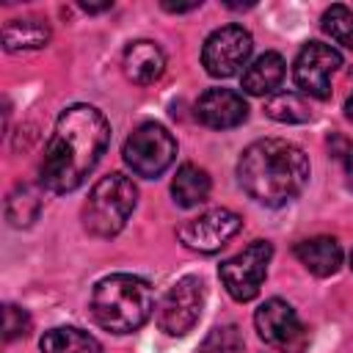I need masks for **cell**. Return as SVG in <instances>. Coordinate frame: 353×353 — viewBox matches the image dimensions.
<instances>
[{
	"label": "cell",
	"mask_w": 353,
	"mask_h": 353,
	"mask_svg": "<svg viewBox=\"0 0 353 353\" xmlns=\"http://www.w3.org/2000/svg\"><path fill=\"white\" fill-rule=\"evenodd\" d=\"M110 143V124L94 105L66 108L52 130L39 168L41 185L52 193H69L85 182Z\"/></svg>",
	"instance_id": "1"
},
{
	"label": "cell",
	"mask_w": 353,
	"mask_h": 353,
	"mask_svg": "<svg viewBox=\"0 0 353 353\" xmlns=\"http://www.w3.org/2000/svg\"><path fill=\"white\" fill-rule=\"evenodd\" d=\"M240 188L265 207L292 201L309 182V157L284 138H262L243 149L237 160Z\"/></svg>",
	"instance_id": "2"
},
{
	"label": "cell",
	"mask_w": 353,
	"mask_h": 353,
	"mask_svg": "<svg viewBox=\"0 0 353 353\" xmlns=\"http://www.w3.org/2000/svg\"><path fill=\"white\" fill-rule=\"evenodd\" d=\"M91 317L110 334H132L154 314V292L149 281L132 273H113L91 290Z\"/></svg>",
	"instance_id": "3"
},
{
	"label": "cell",
	"mask_w": 353,
	"mask_h": 353,
	"mask_svg": "<svg viewBox=\"0 0 353 353\" xmlns=\"http://www.w3.org/2000/svg\"><path fill=\"white\" fill-rule=\"evenodd\" d=\"M135 204H138L135 182L119 171L108 174L91 188L83 204V226L94 237H113L127 226Z\"/></svg>",
	"instance_id": "4"
},
{
	"label": "cell",
	"mask_w": 353,
	"mask_h": 353,
	"mask_svg": "<svg viewBox=\"0 0 353 353\" xmlns=\"http://www.w3.org/2000/svg\"><path fill=\"white\" fill-rule=\"evenodd\" d=\"M121 157H124L127 168L135 176L154 179V176H160L174 163V157H176V141H174V135L163 124L143 121V124H138L127 135L124 149H121Z\"/></svg>",
	"instance_id": "5"
},
{
	"label": "cell",
	"mask_w": 353,
	"mask_h": 353,
	"mask_svg": "<svg viewBox=\"0 0 353 353\" xmlns=\"http://www.w3.org/2000/svg\"><path fill=\"white\" fill-rule=\"evenodd\" d=\"M204 298H207V290L199 276L176 279L168 287V292L163 295V301L157 303L160 331H165L168 336H185L188 331H193L196 323L201 320Z\"/></svg>",
	"instance_id": "6"
},
{
	"label": "cell",
	"mask_w": 353,
	"mask_h": 353,
	"mask_svg": "<svg viewBox=\"0 0 353 353\" xmlns=\"http://www.w3.org/2000/svg\"><path fill=\"white\" fill-rule=\"evenodd\" d=\"M273 256V245L268 240H254L240 254L221 262L218 276L226 287V292L234 301H251L259 295V287L268 276V265Z\"/></svg>",
	"instance_id": "7"
},
{
	"label": "cell",
	"mask_w": 353,
	"mask_h": 353,
	"mask_svg": "<svg viewBox=\"0 0 353 353\" xmlns=\"http://www.w3.org/2000/svg\"><path fill=\"white\" fill-rule=\"evenodd\" d=\"M254 50V39L243 25H223L212 30L201 47V63L212 77H232L237 74Z\"/></svg>",
	"instance_id": "8"
},
{
	"label": "cell",
	"mask_w": 353,
	"mask_h": 353,
	"mask_svg": "<svg viewBox=\"0 0 353 353\" xmlns=\"http://www.w3.org/2000/svg\"><path fill=\"white\" fill-rule=\"evenodd\" d=\"M342 66V55L323 41H306L301 47V52L295 55V66H292V77L295 85L314 97V99H328L331 97V77L339 72Z\"/></svg>",
	"instance_id": "9"
},
{
	"label": "cell",
	"mask_w": 353,
	"mask_h": 353,
	"mask_svg": "<svg viewBox=\"0 0 353 353\" xmlns=\"http://www.w3.org/2000/svg\"><path fill=\"white\" fill-rule=\"evenodd\" d=\"M254 325H256V334L268 345H273L284 353H301L306 345V328H303L298 312L281 298L265 301L254 314Z\"/></svg>",
	"instance_id": "10"
},
{
	"label": "cell",
	"mask_w": 353,
	"mask_h": 353,
	"mask_svg": "<svg viewBox=\"0 0 353 353\" xmlns=\"http://www.w3.org/2000/svg\"><path fill=\"white\" fill-rule=\"evenodd\" d=\"M243 226V218L226 207H215L201 212L199 218L185 221L176 229V237L185 248L190 251H201V254H212L221 245H226V240H232Z\"/></svg>",
	"instance_id": "11"
},
{
	"label": "cell",
	"mask_w": 353,
	"mask_h": 353,
	"mask_svg": "<svg viewBox=\"0 0 353 353\" xmlns=\"http://www.w3.org/2000/svg\"><path fill=\"white\" fill-rule=\"evenodd\" d=\"M248 116V105L243 94L232 88H207L196 102V119L212 130H232L243 124Z\"/></svg>",
	"instance_id": "12"
},
{
	"label": "cell",
	"mask_w": 353,
	"mask_h": 353,
	"mask_svg": "<svg viewBox=\"0 0 353 353\" xmlns=\"http://www.w3.org/2000/svg\"><path fill=\"white\" fill-rule=\"evenodd\" d=\"M121 69H124L127 80H132L138 85H149L165 72V52L154 41L138 39V41L127 44L124 58H121Z\"/></svg>",
	"instance_id": "13"
},
{
	"label": "cell",
	"mask_w": 353,
	"mask_h": 353,
	"mask_svg": "<svg viewBox=\"0 0 353 353\" xmlns=\"http://www.w3.org/2000/svg\"><path fill=\"white\" fill-rule=\"evenodd\" d=\"M295 256H298V262L309 273L325 279V276H334L339 270V265H342V245L336 243V237L320 234V237H309V240L298 243L295 245Z\"/></svg>",
	"instance_id": "14"
},
{
	"label": "cell",
	"mask_w": 353,
	"mask_h": 353,
	"mask_svg": "<svg viewBox=\"0 0 353 353\" xmlns=\"http://www.w3.org/2000/svg\"><path fill=\"white\" fill-rule=\"evenodd\" d=\"M284 72H287V63L279 52H262L259 58H254L245 72H243V91L251 94V97H265V94H273L281 80H284Z\"/></svg>",
	"instance_id": "15"
},
{
	"label": "cell",
	"mask_w": 353,
	"mask_h": 353,
	"mask_svg": "<svg viewBox=\"0 0 353 353\" xmlns=\"http://www.w3.org/2000/svg\"><path fill=\"white\" fill-rule=\"evenodd\" d=\"M50 41V28L39 17H22V19H8L3 28V47L8 52L19 50H39Z\"/></svg>",
	"instance_id": "16"
},
{
	"label": "cell",
	"mask_w": 353,
	"mask_h": 353,
	"mask_svg": "<svg viewBox=\"0 0 353 353\" xmlns=\"http://www.w3.org/2000/svg\"><path fill=\"white\" fill-rule=\"evenodd\" d=\"M210 174L193 163H185L176 168V176L171 182V196L179 207H199L210 196Z\"/></svg>",
	"instance_id": "17"
},
{
	"label": "cell",
	"mask_w": 353,
	"mask_h": 353,
	"mask_svg": "<svg viewBox=\"0 0 353 353\" xmlns=\"http://www.w3.org/2000/svg\"><path fill=\"white\" fill-rule=\"evenodd\" d=\"M39 345H41V353H102L99 342L88 331L74 325H58L44 331Z\"/></svg>",
	"instance_id": "18"
},
{
	"label": "cell",
	"mask_w": 353,
	"mask_h": 353,
	"mask_svg": "<svg viewBox=\"0 0 353 353\" xmlns=\"http://www.w3.org/2000/svg\"><path fill=\"white\" fill-rule=\"evenodd\" d=\"M41 212V193L33 185H17L6 199V218L11 226H30Z\"/></svg>",
	"instance_id": "19"
},
{
	"label": "cell",
	"mask_w": 353,
	"mask_h": 353,
	"mask_svg": "<svg viewBox=\"0 0 353 353\" xmlns=\"http://www.w3.org/2000/svg\"><path fill=\"white\" fill-rule=\"evenodd\" d=\"M265 116H270L273 121L281 124H301L312 119V110L306 105V99H301L298 94H273L265 102Z\"/></svg>",
	"instance_id": "20"
},
{
	"label": "cell",
	"mask_w": 353,
	"mask_h": 353,
	"mask_svg": "<svg viewBox=\"0 0 353 353\" xmlns=\"http://www.w3.org/2000/svg\"><path fill=\"white\" fill-rule=\"evenodd\" d=\"M323 30L334 41H339L342 47L353 50V11L350 8L339 6V3L331 6V8H325V14H323Z\"/></svg>",
	"instance_id": "21"
},
{
	"label": "cell",
	"mask_w": 353,
	"mask_h": 353,
	"mask_svg": "<svg viewBox=\"0 0 353 353\" xmlns=\"http://www.w3.org/2000/svg\"><path fill=\"white\" fill-rule=\"evenodd\" d=\"M245 342H243V334L237 325H215L204 342H201V350L199 353H243Z\"/></svg>",
	"instance_id": "22"
},
{
	"label": "cell",
	"mask_w": 353,
	"mask_h": 353,
	"mask_svg": "<svg viewBox=\"0 0 353 353\" xmlns=\"http://www.w3.org/2000/svg\"><path fill=\"white\" fill-rule=\"evenodd\" d=\"M28 331H30V314L17 303H6V309H3V336H6V342L19 339Z\"/></svg>",
	"instance_id": "23"
},
{
	"label": "cell",
	"mask_w": 353,
	"mask_h": 353,
	"mask_svg": "<svg viewBox=\"0 0 353 353\" xmlns=\"http://www.w3.org/2000/svg\"><path fill=\"white\" fill-rule=\"evenodd\" d=\"M342 163H345V174H347V185L353 190V146H345V154H342Z\"/></svg>",
	"instance_id": "24"
},
{
	"label": "cell",
	"mask_w": 353,
	"mask_h": 353,
	"mask_svg": "<svg viewBox=\"0 0 353 353\" xmlns=\"http://www.w3.org/2000/svg\"><path fill=\"white\" fill-rule=\"evenodd\" d=\"M345 113H347V119L353 121V94L347 97V102H345Z\"/></svg>",
	"instance_id": "25"
},
{
	"label": "cell",
	"mask_w": 353,
	"mask_h": 353,
	"mask_svg": "<svg viewBox=\"0 0 353 353\" xmlns=\"http://www.w3.org/2000/svg\"><path fill=\"white\" fill-rule=\"evenodd\" d=\"M350 268H353V254H350Z\"/></svg>",
	"instance_id": "26"
}]
</instances>
